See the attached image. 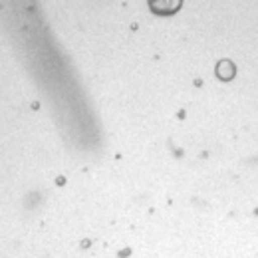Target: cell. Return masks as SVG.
I'll use <instances>...</instances> for the list:
<instances>
[{
    "mask_svg": "<svg viewBox=\"0 0 258 258\" xmlns=\"http://www.w3.org/2000/svg\"><path fill=\"white\" fill-rule=\"evenodd\" d=\"M217 74H219L221 80H230L234 76V68H232L230 62H221L219 68H217Z\"/></svg>",
    "mask_w": 258,
    "mask_h": 258,
    "instance_id": "6da1fadb",
    "label": "cell"
}]
</instances>
